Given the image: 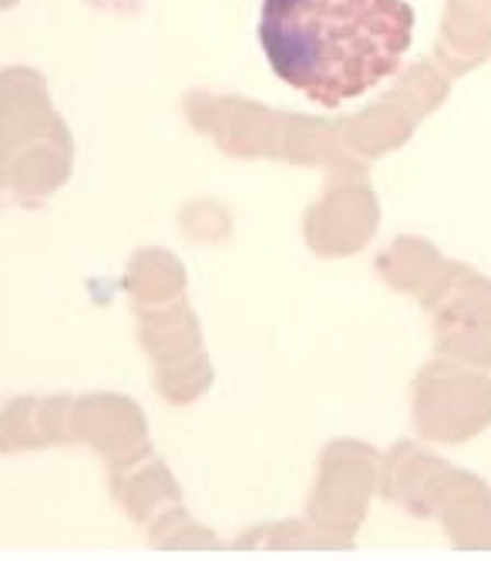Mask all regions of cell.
<instances>
[{
	"instance_id": "1",
	"label": "cell",
	"mask_w": 491,
	"mask_h": 561,
	"mask_svg": "<svg viewBox=\"0 0 491 561\" xmlns=\"http://www.w3.org/2000/svg\"><path fill=\"white\" fill-rule=\"evenodd\" d=\"M414 41L408 0H263L270 68L320 108H340L395 75Z\"/></svg>"
},
{
	"instance_id": "2",
	"label": "cell",
	"mask_w": 491,
	"mask_h": 561,
	"mask_svg": "<svg viewBox=\"0 0 491 561\" xmlns=\"http://www.w3.org/2000/svg\"><path fill=\"white\" fill-rule=\"evenodd\" d=\"M18 4V0H0V11H4V8H14Z\"/></svg>"
},
{
	"instance_id": "3",
	"label": "cell",
	"mask_w": 491,
	"mask_h": 561,
	"mask_svg": "<svg viewBox=\"0 0 491 561\" xmlns=\"http://www.w3.org/2000/svg\"><path fill=\"white\" fill-rule=\"evenodd\" d=\"M0 182H4V179H0Z\"/></svg>"
}]
</instances>
